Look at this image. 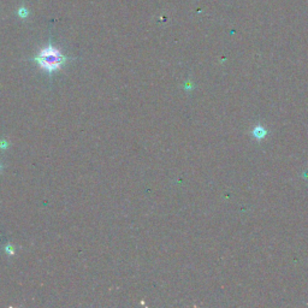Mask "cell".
Masks as SVG:
<instances>
[{"instance_id": "6da1fadb", "label": "cell", "mask_w": 308, "mask_h": 308, "mask_svg": "<svg viewBox=\"0 0 308 308\" xmlns=\"http://www.w3.org/2000/svg\"><path fill=\"white\" fill-rule=\"evenodd\" d=\"M34 60L39 64L42 70L52 73L59 70L66 63L67 58L53 45H48L39 52Z\"/></svg>"}]
</instances>
